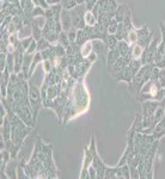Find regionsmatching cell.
Here are the masks:
<instances>
[{
    "mask_svg": "<svg viewBox=\"0 0 165 179\" xmlns=\"http://www.w3.org/2000/svg\"><path fill=\"white\" fill-rule=\"evenodd\" d=\"M153 134H154V137H159L160 135L165 134V118H163L160 121V123L157 125V128L154 129Z\"/></svg>",
    "mask_w": 165,
    "mask_h": 179,
    "instance_id": "1",
    "label": "cell"
}]
</instances>
